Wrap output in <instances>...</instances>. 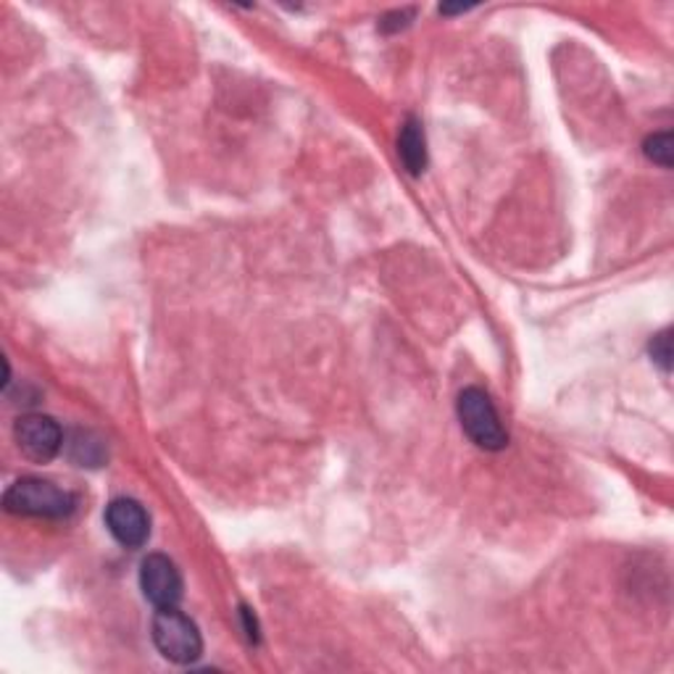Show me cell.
Here are the masks:
<instances>
[{"label": "cell", "instance_id": "obj_7", "mask_svg": "<svg viewBox=\"0 0 674 674\" xmlns=\"http://www.w3.org/2000/svg\"><path fill=\"white\" fill-rule=\"evenodd\" d=\"M398 156L404 161V167L408 169V175L419 177L422 171L427 169V140H425V129H422V121L408 117L400 127L398 135Z\"/></svg>", "mask_w": 674, "mask_h": 674}, {"label": "cell", "instance_id": "obj_3", "mask_svg": "<svg viewBox=\"0 0 674 674\" xmlns=\"http://www.w3.org/2000/svg\"><path fill=\"white\" fill-rule=\"evenodd\" d=\"M150 635H153L159 654L175 664H192L204 654V637H200L198 625L177 606L156 608Z\"/></svg>", "mask_w": 674, "mask_h": 674}, {"label": "cell", "instance_id": "obj_10", "mask_svg": "<svg viewBox=\"0 0 674 674\" xmlns=\"http://www.w3.org/2000/svg\"><path fill=\"white\" fill-rule=\"evenodd\" d=\"M651 356H654V361L662 367L664 371H670L672 367V337L670 333H662L654 337V343H651Z\"/></svg>", "mask_w": 674, "mask_h": 674}, {"label": "cell", "instance_id": "obj_9", "mask_svg": "<svg viewBox=\"0 0 674 674\" xmlns=\"http://www.w3.org/2000/svg\"><path fill=\"white\" fill-rule=\"evenodd\" d=\"M643 150L651 161L658 163V167L670 169L672 167V132H654L648 140H645Z\"/></svg>", "mask_w": 674, "mask_h": 674}, {"label": "cell", "instance_id": "obj_8", "mask_svg": "<svg viewBox=\"0 0 674 674\" xmlns=\"http://www.w3.org/2000/svg\"><path fill=\"white\" fill-rule=\"evenodd\" d=\"M67 450L69 458L77 466H92V469H96V466H103L106 458H109L103 437L92 433V429H75L67 440Z\"/></svg>", "mask_w": 674, "mask_h": 674}, {"label": "cell", "instance_id": "obj_11", "mask_svg": "<svg viewBox=\"0 0 674 674\" xmlns=\"http://www.w3.org/2000/svg\"><path fill=\"white\" fill-rule=\"evenodd\" d=\"M408 19H412V11H396V13H387V17L379 21V27H383L385 32H398L408 27Z\"/></svg>", "mask_w": 674, "mask_h": 674}, {"label": "cell", "instance_id": "obj_1", "mask_svg": "<svg viewBox=\"0 0 674 674\" xmlns=\"http://www.w3.org/2000/svg\"><path fill=\"white\" fill-rule=\"evenodd\" d=\"M9 514L32 516V519H67L75 512L77 498L56 483L40 477H21L3 496Z\"/></svg>", "mask_w": 674, "mask_h": 674}, {"label": "cell", "instance_id": "obj_6", "mask_svg": "<svg viewBox=\"0 0 674 674\" xmlns=\"http://www.w3.org/2000/svg\"><path fill=\"white\" fill-rule=\"evenodd\" d=\"M106 527L125 548L146 546L150 537L148 512L135 498H117L106 506Z\"/></svg>", "mask_w": 674, "mask_h": 674}, {"label": "cell", "instance_id": "obj_5", "mask_svg": "<svg viewBox=\"0 0 674 674\" xmlns=\"http://www.w3.org/2000/svg\"><path fill=\"white\" fill-rule=\"evenodd\" d=\"M140 591L156 608H175L182 601V575L163 554H150L140 564Z\"/></svg>", "mask_w": 674, "mask_h": 674}, {"label": "cell", "instance_id": "obj_4", "mask_svg": "<svg viewBox=\"0 0 674 674\" xmlns=\"http://www.w3.org/2000/svg\"><path fill=\"white\" fill-rule=\"evenodd\" d=\"M13 440L21 454H24L34 464H48L61 454L63 433L59 422L48 414H24L13 425Z\"/></svg>", "mask_w": 674, "mask_h": 674}, {"label": "cell", "instance_id": "obj_2", "mask_svg": "<svg viewBox=\"0 0 674 674\" xmlns=\"http://www.w3.org/2000/svg\"><path fill=\"white\" fill-rule=\"evenodd\" d=\"M456 414L462 422V429L483 450H504L508 446V435L500 417L493 406V400L483 387H464L458 393L456 400Z\"/></svg>", "mask_w": 674, "mask_h": 674}, {"label": "cell", "instance_id": "obj_12", "mask_svg": "<svg viewBox=\"0 0 674 674\" xmlns=\"http://www.w3.org/2000/svg\"><path fill=\"white\" fill-rule=\"evenodd\" d=\"M240 616L242 622H246V635L250 643H258V625H256V616L248 612V608H240Z\"/></svg>", "mask_w": 674, "mask_h": 674}]
</instances>
